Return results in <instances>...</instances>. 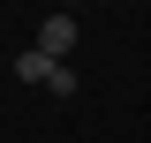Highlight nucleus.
<instances>
[{
    "mask_svg": "<svg viewBox=\"0 0 151 143\" xmlns=\"http://www.w3.org/2000/svg\"><path fill=\"white\" fill-rule=\"evenodd\" d=\"M45 60H68L76 53V15H38V38H30Z\"/></svg>",
    "mask_w": 151,
    "mask_h": 143,
    "instance_id": "2",
    "label": "nucleus"
},
{
    "mask_svg": "<svg viewBox=\"0 0 151 143\" xmlns=\"http://www.w3.org/2000/svg\"><path fill=\"white\" fill-rule=\"evenodd\" d=\"M15 75H23V83H38V90H53V98H76V68H68V60H45L38 45H23V53H15Z\"/></svg>",
    "mask_w": 151,
    "mask_h": 143,
    "instance_id": "1",
    "label": "nucleus"
}]
</instances>
